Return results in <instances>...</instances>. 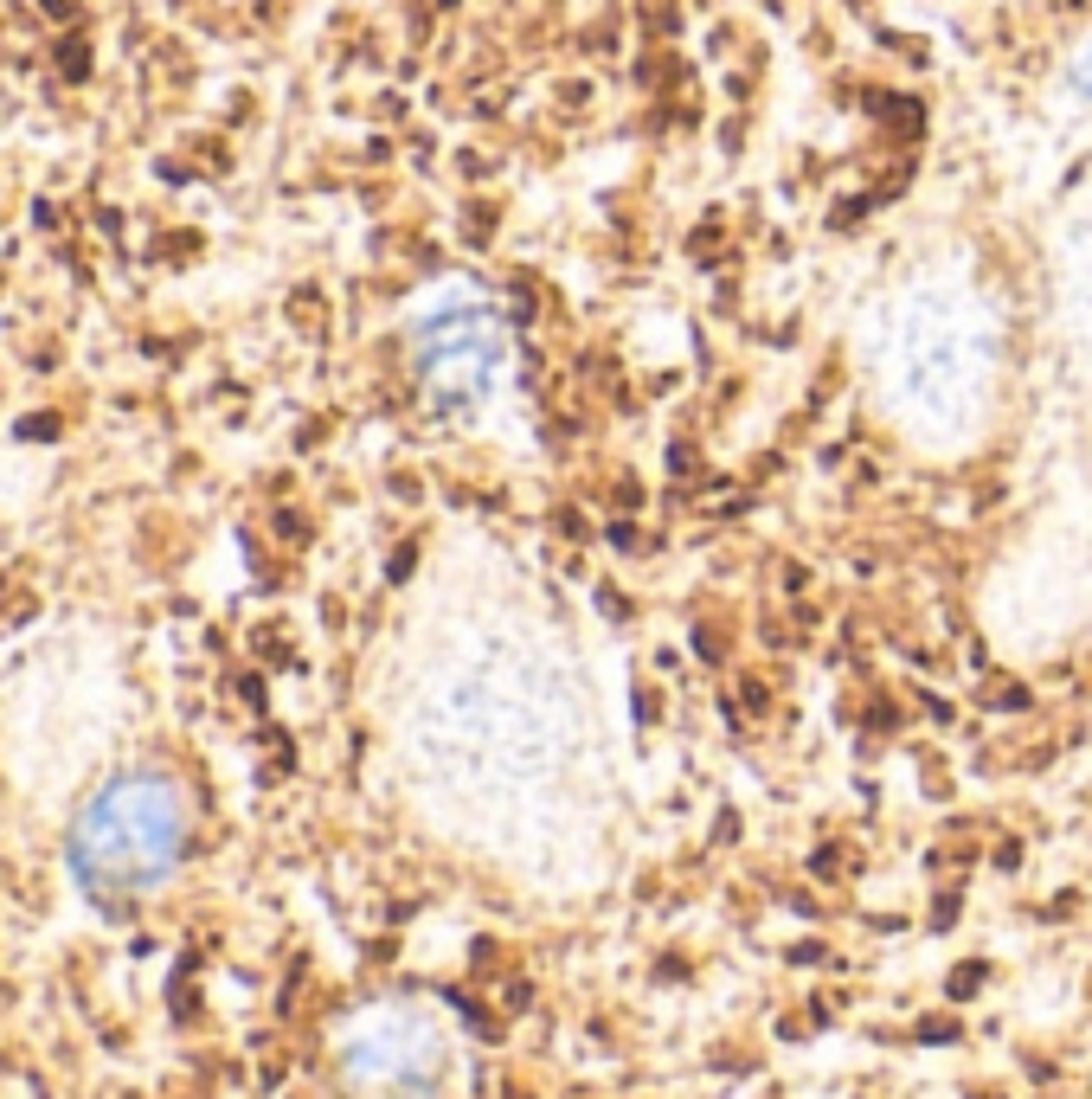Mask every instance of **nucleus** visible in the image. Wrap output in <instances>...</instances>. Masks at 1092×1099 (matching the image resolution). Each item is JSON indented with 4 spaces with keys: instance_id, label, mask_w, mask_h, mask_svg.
<instances>
[{
    "instance_id": "f257e3e1",
    "label": "nucleus",
    "mask_w": 1092,
    "mask_h": 1099,
    "mask_svg": "<svg viewBox=\"0 0 1092 1099\" xmlns=\"http://www.w3.org/2000/svg\"><path fill=\"white\" fill-rule=\"evenodd\" d=\"M180 836H187L180 797L161 778H122L84 811L71 861H78V874L97 881V888H141V881H155V874L174 868Z\"/></svg>"
}]
</instances>
